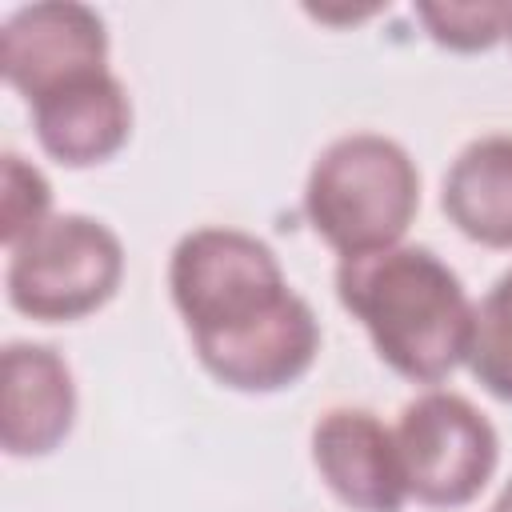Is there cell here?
Returning a JSON list of instances; mask_svg holds the SVG:
<instances>
[{"mask_svg":"<svg viewBox=\"0 0 512 512\" xmlns=\"http://www.w3.org/2000/svg\"><path fill=\"white\" fill-rule=\"evenodd\" d=\"M340 304L368 328L380 360L416 384H440L468 360L472 316L460 276L416 244L348 256L336 268Z\"/></svg>","mask_w":512,"mask_h":512,"instance_id":"6da1fadb","label":"cell"},{"mask_svg":"<svg viewBox=\"0 0 512 512\" xmlns=\"http://www.w3.org/2000/svg\"><path fill=\"white\" fill-rule=\"evenodd\" d=\"M420 204V172L412 156L376 132L332 140L304 188V212L316 236L348 256L396 248Z\"/></svg>","mask_w":512,"mask_h":512,"instance_id":"7a4b0ae2","label":"cell"},{"mask_svg":"<svg viewBox=\"0 0 512 512\" xmlns=\"http://www.w3.org/2000/svg\"><path fill=\"white\" fill-rule=\"evenodd\" d=\"M8 252V300L16 312L44 324L104 308L124 276L120 236L80 212L48 216Z\"/></svg>","mask_w":512,"mask_h":512,"instance_id":"3957f363","label":"cell"},{"mask_svg":"<svg viewBox=\"0 0 512 512\" xmlns=\"http://www.w3.org/2000/svg\"><path fill=\"white\" fill-rule=\"evenodd\" d=\"M168 288L192 340L232 332L292 292L276 252L240 228L188 232L172 248Z\"/></svg>","mask_w":512,"mask_h":512,"instance_id":"277c9868","label":"cell"},{"mask_svg":"<svg viewBox=\"0 0 512 512\" xmlns=\"http://www.w3.org/2000/svg\"><path fill=\"white\" fill-rule=\"evenodd\" d=\"M396 452L408 496L428 508H464L492 480L500 440L488 416L456 392H424L404 404Z\"/></svg>","mask_w":512,"mask_h":512,"instance_id":"5b68a950","label":"cell"},{"mask_svg":"<svg viewBox=\"0 0 512 512\" xmlns=\"http://www.w3.org/2000/svg\"><path fill=\"white\" fill-rule=\"evenodd\" d=\"M4 80L40 100L44 92L108 68V32L88 4L44 0L16 8L0 28Z\"/></svg>","mask_w":512,"mask_h":512,"instance_id":"8992f818","label":"cell"},{"mask_svg":"<svg viewBox=\"0 0 512 512\" xmlns=\"http://www.w3.org/2000/svg\"><path fill=\"white\" fill-rule=\"evenodd\" d=\"M200 364L236 392H280L288 384H296L320 348V324L308 308L304 296L288 292L276 308H268L264 316L208 336V340H192Z\"/></svg>","mask_w":512,"mask_h":512,"instance_id":"52a82bcc","label":"cell"},{"mask_svg":"<svg viewBox=\"0 0 512 512\" xmlns=\"http://www.w3.org/2000/svg\"><path fill=\"white\" fill-rule=\"evenodd\" d=\"M312 464L332 496L356 512H400L408 500L396 436L364 408H332L316 420Z\"/></svg>","mask_w":512,"mask_h":512,"instance_id":"ba28073f","label":"cell"},{"mask_svg":"<svg viewBox=\"0 0 512 512\" xmlns=\"http://www.w3.org/2000/svg\"><path fill=\"white\" fill-rule=\"evenodd\" d=\"M76 420V384L60 352L12 340L0 356V444L8 456H48Z\"/></svg>","mask_w":512,"mask_h":512,"instance_id":"9c48e42d","label":"cell"},{"mask_svg":"<svg viewBox=\"0 0 512 512\" xmlns=\"http://www.w3.org/2000/svg\"><path fill=\"white\" fill-rule=\"evenodd\" d=\"M32 124L40 148L52 160L88 168L124 148L132 132V100L124 84L104 68L32 100Z\"/></svg>","mask_w":512,"mask_h":512,"instance_id":"30bf717a","label":"cell"},{"mask_svg":"<svg viewBox=\"0 0 512 512\" xmlns=\"http://www.w3.org/2000/svg\"><path fill=\"white\" fill-rule=\"evenodd\" d=\"M440 204L468 240L512 248V136L472 140L452 160Z\"/></svg>","mask_w":512,"mask_h":512,"instance_id":"8fae6325","label":"cell"},{"mask_svg":"<svg viewBox=\"0 0 512 512\" xmlns=\"http://www.w3.org/2000/svg\"><path fill=\"white\" fill-rule=\"evenodd\" d=\"M468 368L496 400L512 404V268L488 288L472 316Z\"/></svg>","mask_w":512,"mask_h":512,"instance_id":"7c38bea8","label":"cell"},{"mask_svg":"<svg viewBox=\"0 0 512 512\" xmlns=\"http://www.w3.org/2000/svg\"><path fill=\"white\" fill-rule=\"evenodd\" d=\"M416 16L424 20L428 36L456 52H480L492 48L508 28V4L496 0H440V4H416Z\"/></svg>","mask_w":512,"mask_h":512,"instance_id":"4fadbf2b","label":"cell"},{"mask_svg":"<svg viewBox=\"0 0 512 512\" xmlns=\"http://www.w3.org/2000/svg\"><path fill=\"white\" fill-rule=\"evenodd\" d=\"M4 192H0V236L8 248H16L28 232H36L52 216V188L36 164H28L20 152H4L0 160Z\"/></svg>","mask_w":512,"mask_h":512,"instance_id":"5bb4252c","label":"cell"},{"mask_svg":"<svg viewBox=\"0 0 512 512\" xmlns=\"http://www.w3.org/2000/svg\"><path fill=\"white\" fill-rule=\"evenodd\" d=\"M488 512H512V480L504 484V492L492 500V508H488Z\"/></svg>","mask_w":512,"mask_h":512,"instance_id":"9a60e30c","label":"cell"},{"mask_svg":"<svg viewBox=\"0 0 512 512\" xmlns=\"http://www.w3.org/2000/svg\"><path fill=\"white\" fill-rule=\"evenodd\" d=\"M504 36L512 40V4H508V28H504Z\"/></svg>","mask_w":512,"mask_h":512,"instance_id":"2e32d148","label":"cell"}]
</instances>
